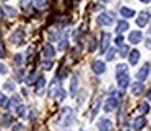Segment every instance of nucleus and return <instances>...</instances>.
Segmentation results:
<instances>
[{
	"label": "nucleus",
	"instance_id": "obj_1",
	"mask_svg": "<svg viewBox=\"0 0 151 131\" xmlns=\"http://www.w3.org/2000/svg\"><path fill=\"white\" fill-rule=\"evenodd\" d=\"M98 23L102 24V26H109V24L114 23V15L109 13V11H104V13H101L98 16Z\"/></svg>",
	"mask_w": 151,
	"mask_h": 131
},
{
	"label": "nucleus",
	"instance_id": "obj_2",
	"mask_svg": "<svg viewBox=\"0 0 151 131\" xmlns=\"http://www.w3.org/2000/svg\"><path fill=\"white\" fill-rule=\"evenodd\" d=\"M73 123V110L72 108H65L62 113V125L63 126H70Z\"/></svg>",
	"mask_w": 151,
	"mask_h": 131
},
{
	"label": "nucleus",
	"instance_id": "obj_3",
	"mask_svg": "<svg viewBox=\"0 0 151 131\" xmlns=\"http://www.w3.org/2000/svg\"><path fill=\"white\" fill-rule=\"evenodd\" d=\"M119 107V100H117V97H109L107 100H106V104H104V110L106 112H114L115 108Z\"/></svg>",
	"mask_w": 151,
	"mask_h": 131
},
{
	"label": "nucleus",
	"instance_id": "obj_4",
	"mask_svg": "<svg viewBox=\"0 0 151 131\" xmlns=\"http://www.w3.org/2000/svg\"><path fill=\"white\" fill-rule=\"evenodd\" d=\"M10 41L15 44V46H20L21 41H24V31L23 29H17L13 34L10 36Z\"/></svg>",
	"mask_w": 151,
	"mask_h": 131
},
{
	"label": "nucleus",
	"instance_id": "obj_5",
	"mask_svg": "<svg viewBox=\"0 0 151 131\" xmlns=\"http://www.w3.org/2000/svg\"><path fill=\"white\" fill-rule=\"evenodd\" d=\"M148 75H150V63H145V65L141 66V70L137 73V79L140 83H143L145 79L148 78Z\"/></svg>",
	"mask_w": 151,
	"mask_h": 131
},
{
	"label": "nucleus",
	"instance_id": "obj_6",
	"mask_svg": "<svg viewBox=\"0 0 151 131\" xmlns=\"http://www.w3.org/2000/svg\"><path fill=\"white\" fill-rule=\"evenodd\" d=\"M60 89H62V88H60V79L55 78L52 83H50V86H49V95H50V97H55L57 92H59Z\"/></svg>",
	"mask_w": 151,
	"mask_h": 131
},
{
	"label": "nucleus",
	"instance_id": "obj_7",
	"mask_svg": "<svg viewBox=\"0 0 151 131\" xmlns=\"http://www.w3.org/2000/svg\"><path fill=\"white\" fill-rule=\"evenodd\" d=\"M128 83H130V76H128V73H124V75H117V84L120 89H125L128 86Z\"/></svg>",
	"mask_w": 151,
	"mask_h": 131
},
{
	"label": "nucleus",
	"instance_id": "obj_8",
	"mask_svg": "<svg viewBox=\"0 0 151 131\" xmlns=\"http://www.w3.org/2000/svg\"><path fill=\"white\" fill-rule=\"evenodd\" d=\"M91 70L96 73V75H101V73L106 71V63L101 62V60H96V62H93V66Z\"/></svg>",
	"mask_w": 151,
	"mask_h": 131
},
{
	"label": "nucleus",
	"instance_id": "obj_9",
	"mask_svg": "<svg viewBox=\"0 0 151 131\" xmlns=\"http://www.w3.org/2000/svg\"><path fill=\"white\" fill-rule=\"evenodd\" d=\"M148 21H150V13H148V11H141L137 18V24L140 28H143V26H146Z\"/></svg>",
	"mask_w": 151,
	"mask_h": 131
},
{
	"label": "nucleus",
	"instance_id": "obj_10",
	"mask_svg": "<svg viewBox=\"0 0 151 131\" xmlns=\"http://www.w3.org/2000/svg\"><path fill=\"white\" fill-rule=\"evenodd\" d=\"M109 44H111V34L109 33H104L101 37V53H104L106 50H107Z\"/></svg>",
	"mask_w": 151,
	"mask_h": 131
},
{
	"label": "nucleus",
	"instance_id": "obj_11",
	"mask_svg": "<svg viewBox=\"0 0 151 131\" xmlns=\"http://www.w3.org/2000/svg\"><path fill=\"white\" fill-rule=\"evenodd\" d=\"M99 131H112V123L107 120V118H101L98 123Z\"/></svg>",
	"mask_w": 151,
	"mask_h": 131
},
{
	"label": "nucleus",
	"instance_id": "obj_12",
	"mask_svg": "<svg viewBox=\"0 0 151 131\" xmlns=\"http://www.w3.org/2000/svg\"><path fill=\"white\" fill-rule=\"evenodd\" d=\"M42 55H44V58H52L54 55H55V49H54L52 46H50V44H46V46H44V49H42Z\"/></svg>",
	"mask_w": 151,
	"mask_h": 131
},
{
	"label": "nucleus",
	"instance_id": "obj_13",
	"mask_svg": "<svg viewBox=\"0 0 151 131\" xmlns=\"http://www.w3.org/2000/svg\"><path fill=\"white\" fill-rule=\"evenodd\" d=\"M128 41H130L132 44H138L143 41V34L140 33V31H132L130 36H128Z\"/></svg>",
	"mask_w": 151,
	"mask_h": 131
},
{
	"label": "nucleus",
	"instance_id": "obj_14",
	"mask_svg": "<svg viewBox=\"0 0 151 131\" xmlns=\"http://www.w3.org/2000/svg\"><path fill=\"white\" fill-rule=\"evenodd\" d=\"M145 125H146V118L141 115V117H138V118H135V120H133V130L135 131H140L141 128H145Z\"/></svg>",
	"mask_w": 151,
	"mask_h": 131
},
{
	"label": "nucleus",
	"instance_id": "obj_15",
	"mask_svg": "<svg viewBox=\"0 0 151 131\" xmlns=\"http://www.w3.org/2000/svg\"><path fill=\"white\" fill-rule=\"evenodd\" d=\"M138 58H140V52H138V50H132V52H128V62H130V65H137Z\"/></svg>",
	"mask_w": 151,
	"mask_h": 131
},
{
	"label": "nucleus",
	"instance_id": "obj_16",
	"mask_svg": "<svg viewBox=\"0 0 151 131\" xmlns=\"http://www.w3.org/2000/svg\"><path fill=\"white\" fill-rule=\"evenodd\" d=\"M120 15L125 18H132L135 15V10H132V8H127V7H122L120 8Z\"/></svg>",
	"mask_w": 151,
	"mask_h": 131
},
{
	"label": "nucleus",
	"instance_id": "obj_17",
	"mask_svg": "<svg viewBox=\"0 0 151 131\" xmlns=\"http://www.w3.org/2000/svg\"><path fill=\"white\" fill-rule=\"evenodd\" d=\"M141 92H143V84H141L140 81H138V83H135V84L132 86V94L138 95V94H141Z\"/></svg>",
	"mask_w": 151,
	"mask_h": 131
},
{
	"label": "nucleus",
	"instance_id": "obj_18",
	"mask_svg": "<svg viewBox=\"0 0 151 131\" xmlns=\"http://www.w3.org/2000/svg\"><path fill=\"white\" fill-rule=\"evenodd\" d=\"M44 84H46V79H44L42 76H39V78H37V83H36V91H37V94H42Z\"/></svg>",
	"mask_w": 151,
	"mask_h": 131
},
{
	"label": "nucleus",
	"instance_id": "obj_19",
	"mask_svg": "<svg viewBox=\"0 0 151 131\" xmlns=\"http://www.w3.org/2000/svg\"><path fill=\"white\" fill-rule=\"evenodd\" d=\"M128 28H130V26H128L127 21H119V23H117V28H115V29H117L119 34H120V33H124V31H127Z\"/></svg>",
	"mask_w": 151,
	"mask_h": 131
},
{
	"label": "nucleus",
	"instance_id": "obj_20",
	"mask_svg": "<svg viewBox=\"0 0 151 131\" xmlns=\"http://www.w3.org/2000/svg\"><path fill=\"white\" fill-rule=\"evenodd\" d=\"M7 107H20V97H18V95H13V97L10 99Z\"/></svg>",
	"mask_w": 151,
	"mask_h": 131
},
{
	"label": "nucleus",
	"instance_id": "obj_21",
	"mask_svg": "<svg viewBox=\"0 0 151 131\" xmlns=\"http://www.w3.org/2000/svg\"><path fill=\"white\" fill-rule=\"evenodd\" d=\"M76 88H78V79H76V76H73L72 78V86H70V89H72V95H76Z\"/></svg>",
	"mask_w": 151,
	"mask_h": 131
},
{
	"label": "nucleus",
	"instance_id": "obj_22",
	"mask_svg": "<svg viewBox=\"0 0 151 131\" xmlns=\"http://www.w3.org/2000/svg\"><path fill=\"white\" fill-rule=\"evenodd\" d=\"M12 121H13V117H12L10 113L4 115V120H2V125H4V126H8V125H12Z\"/></svg>",
	"mask_w": 151,
	"mask_h": 131
},
{
	"label": "nucleus",
	"instance_id": "obj_23",
	"mask_svg": "<svg viewBox=\"0 0 151 131\" xmlns=\"http://www.w3.org/2000/svg\"><path fill=\"white\" fill-rule=\"evenodd\" d=\"M138 112H140V113H148V112H150V105H148L146 102L140 104V107H138Z\"/></svg>",
	"mask_w": 151,
	"mask_h": 131
},
{
	"label": "nucleus",
	"instance_id": "obj_24",
	"mask_svg": "<svg viewBox=\"0 0 151 131\" xmlns=\"http://www.w3.org/2000/svg\"><path fill=\"white\" fill-rule=\"evenodd\" d=\"M115 73H117V75H124V73H127V65H124V63L117 65V70H115Z\"/></svg>",
	"mask_w": 151,
	"mask_h": 131
},
{
	"label": "nucleus",
	"instance_id": "obj_25",
	"mask_svg": "<svg viewBox=\"0 0 151 131\" xmlns=\"http://www.w3.org/2000/svg\"><path fill=\"white\" fill-rule=\"evenodd\" d=\"M7 105H8L7 97H5V94H2V92H0V107H7Z\"/></svg>",
	"mask_w": 151,
	"mask_h": 131
},
{
	"label": "nucleus",
	"instance_id": "obj_26",
	"mask_svg": "<svg viewBox=\"0 0 151 131\" xmlns=\"http://www.w3.org/2000/svg\"><path fill=\"white\" fill-rule=\"evenodd\" d=\"M115 55H117V50H115V49H111V50L107 52V60H109V62H111V60H114Z\"/></svg>",
	"mask_w": 151,
	"mask_h": 131
},
{
	"label": "nucleus",
	"instance_id": "obj_27",
	"mask_svg": "<svg viewBox=\"0 0 151 131\" xmlns=\"http://www.w3.org/2000/svg\"><path fill=\"white\" fill-rule=\"evenodd\" d=\"M31 2H33V0H21V8H23V10H28V8L31 7Z\"/></svg>",
	"mask_w": 151,
	"mask_h": 131
},
{
	"label": "nucleus",
	"instance_id": "obj_28",
	"mask_svg": "<svg viewBox=\"0 0 151 131\" xmlns=\"http://www.w3.org/2000/svg\"><path fill=\"white\" fill-rule=\"evenodd\" d=\"M34 81H36V73H31V75L26 78V83H28V84H33Z\"/></svg>",
	"mask_w": 151,
	"mask_h": 131
},
{
	"label": "nucleus",
	"instance_id": "obj_29",
	"mask_svg": "<svg viewBox=\"0 0 151 131\" xmlns=\"http://www.w3.org/2000/svg\"><path fill=\"white\" fill-rule=\"evenodd\" d=\"M33 55H34V47L31 46L29 49H28V55H26V60H28V62H29V60L33 58Z\"/></svg>",
	"mask_w": 151,
	"mask_h": 131
},
{
	"label": "nucleus",
	"instance_id": "obj_30",
	"mask_svg": "<svg viewBox=\"0 0 151 131\" xmlns=\"http://www.w3.org/2000/svg\"><path fill=\"white\" fill-rule=\"evenodd\" d=\"M4 10L7 11V13H10V16H15V15H17V10H15V8H12V7H5Z\"/></svg>",
	"mask_w": 151,
	"mask_h": 131
},
{
	"label": "nucleus",
	"instance_id": "obj_31",
	"mask_svg": "<svg viewBox=\"0 0 151 131\" xmlns=\"http://www.w3.org/2000/svg\"><path fill=\"white\" fill-rule=\"evenodd\" d=\"M127 55H128V47L122 46L120 47V57H127Z\"/></svg>",
	"mask_w": 151,
	"mask_h": 131
},
{
	"label": "nucleus",
	"instance_id": "obj_32",
	"mask_svg": "<svg viewBox=\"0 0 151 131\" xmlns=\"http://www.w3.org/2000/svg\"><path fill=\"white\" fill-rule=\"evenodd\" d=\"M36 5H37L39 8H44V7L47 5V0H36Z\"/></svg>",
	"mask_w": 151,
	"mask_h": 131
},
{
	"label": "nucleus",
	"instance_id": "obj_33",
	"mask_svg": "<svg viewBox=\"0 0 151 131\" xmlns=\"http://www.w3.org/2000/svg\"><path fill=\"white\" fill-rule=\"evenodd\" d=\"M57 99H59V100H63V99H65V91H63V89H60V91L57 92Z\"/></svg>",
	"mask_w": 151,
	"mask_h": 131
},
{
	"label": "nucleus",
	"instance_id": "obj_34",
	"mask_svg": "<svg viewBox=\"0 0 151 131\" xmlns=\"http://www.w3.org/2000/svg\"><path fill=\"white\" fill-rule=\"evenodd\" d=\"M5 89H7V91H13V89H15V83L8 81L7 84H5Z\"/></svg>",
	"mask_w": 151,
	"mask_h": 131
},
{
	"label": "nucleus",
	"instance_id": "obj_35",
	"mask_svg": "<svg viewBox=\"0 0 151 131\" xmlns=\"http://www.w3.org/2000/svg\"><path fill=\"white\" fill-rule=\"evenodd\" d=\"M5 73H8V68L4 65V63H0V75H5Z\"/></svg>",
	"mask_w": 151,
	"mask_h": 131
},
{
	"label": "nucleus",
	"instance_id": "obj_36",
	"mask_svg": "<svg viewBox=\"0 0 151 131\" xmlns=\"http://www.w3.org/2000/svg\"><path fill=\"white\" fill-rule=\"evenodd\" d=\"M67 44H68V42H67V39H62V42H60L59 49H60V50H65V49H67Z\"/></svg>",
	"mask_w": 151,
	"mask_h": 131
},
{
	"label": "nucleus",
	"instance_id": "obj_37",
	"mask_svg": "<svg viewBox=\"0 0 151 131\" xmlns=\"http://www.w3.org/2000/svg\"><path fill=\"white\" fill-rule=\"evenodd\" d=\"M115 44H117L119 47H122V46H124V37H122V36H119L117 39H115Z\"/></svg>",
	"mask_w": 151,
	"mask_h": 131
},
{
	"label": "nucleus",
	"instance_id": "obj_38",
	"mask_svg": "<svg viewBox=\"0 0 151 131\" xmlns=\"http://www.w3.org/2000/svg\"><path fill=\"white\" fill-rule=\"evenodd\" d=\"M24 112H26L24 105H20V107H18V115H20V117H23V115H24Z\"/></svg>",
	"mask_w": 151,
	"mask_h": 131
},
{
	"label": "nucleus",
	"instance_id": "obj_39",
	"mask_svg": "<svg viewBox=\"0 0 151 131\" xmlns=\"http://www.w3.org/2000/svg\"><path fill=\"white\" fill-rule=\"evenodd\" d=\"M42 68L44 70H50V68H52V62H44L42 63Z\"/></svg>",
	"mask_w": 151,
	"mask_h": 131
},
{
	"label": "nucleus",
	"instance_id": "obj_40",
	"mask_svg": "<svg viewBox=\"0 0 151 131\" xmlns=\"http://www.w3.org/2000/svg\"><path fill=\"white\" fill-rule=\"evenodd\" d=\"M12 131H23V125H20V123L15 125V126L12 128Z\"/></svg>",
	"mask_w": 151,
	"mask_h": 131
},
{
	"label": "nucleus",
	"instance_id": "obj_41",
	"mask_svg": "<svg viewBox=\"0 0 151 131\" xmlns=\"http://www.w3.org/2000/svg\"><path fill=\"white\" fill-rule=\"evenodd\" d=\"M21 60H23V57H21V55H15V63H17V65H20Z\"/></svg>",
	"mask_w": 151,
	"mask_h": 131
},
{
	"label": "nucleus",
	"instance_id": "obj_42",
	"mask_svg": "<svg viewBox=\"0 0 151 131\" xmlns=\"http://www.w3.org/2000/svg\"><path fill=\"white\" fill-rule=\"evenodd\" d=\"M96 44H94V39H89V50H94Z\"/></svg>",
	"mask_w": 151,
	"mask_h": 131
},
{
	"label": "nucleus",
	"instance_id": "obj_43",
	"mask_svg": "<svg viewBox=\"0 0 151 131\" xmlns=\"http://www.w3.org/2000/svg\"><path fill=\"white\" fill-rule=\"evenodd\" d=\"M5 52H4V47H2V44H0V57H4Z\"/></svg>",
	"mask_w": 151,
	"mask_h": 131
},
{
	"label": "nucleus",
	"instance_id": "obj_44",
	"mask_svg": "<svg viewBox=\"0 0 151 131\" xmlns=\"http://www.w3.org/2000/svg\"><path fill=\"white\" fill-rule=\"evenodd\" d=\"M2 18H4V8H0V21H2Z\"/></svg>",
	"mask_w": 151,
	"mask_h": 131
},
{
	"label": "nucleus",
	"instance_id": "obj_45",
	"mask_svg": "<svg viewBox=\"0 0 151 131\" xmlns=\"http://www.w3.org/2000/svg\"><path fill=\"white\" fill-rule=\"evenodd\" d=\"M148 100H151V89H150V92H148Z\"/></svg>",
	"mask_w": 151,
	"mask_h": 131
},
{
	"label": "nucleus",
	"instance_id": "obj_46",
	"mask_svg": "<svg viewBox=\"0 0 151 131\" xmlns=\"http://www.w3.org/2000/svg\"><path fill=\"white\" fill-rule=\"evenodd\" d=\"M141 2H143V4H150L151 0H141Z\"/></svg>",
	"mask_w": 151,
	"mask_h": 131
},
{
	"label": "nucleus",
	"instance_id": "obj_47",
	"mask_svg": "<svg viewBox=\"0 0 151 131\" xmlns=\"http://www.w3.org/2000/svg\"><path fill=\"white\" fill-rule=\"evenodd\" d=\"M101 2H109V0H101Z\"/></svg>",
	"mask_w": 151,
	"mask_h": 131
},
{
	"label": "nucleus",
	"instance_id": "obj_48",
	"mask_svg": "<svg viewBox=\"0 0 151 131\" xmlns=\"http://www.w3.org/2000/svg\"><path fill=\"white\" fill-rule=\"evenodd\" d=\"M150 34H151V28H150Z\"/></svg>",
	"mask_w": 151,
	"mask_h": 131
}]
</instances>
